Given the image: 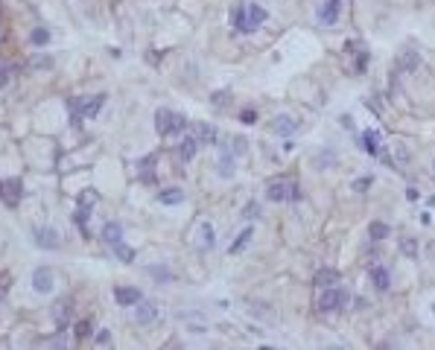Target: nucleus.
Masks as SVG:
<instances>
[{
    "instance_id": "obj_5",
    "label": "nucleus",
    "mask_w": 435,
    "mask_h": 350,
    "mask_svg": "<svg viewBox=\"0 0 435 350\" xmlns=\"http://www.w3.org/2000/svg\"><path fill=\"white\" fill-rule=\"evenodd\" d=\"M196 248L199 251H210L213 248V243H216V231H213V225L210 222H199L196 225Z\"/></svg>"
},
{
    "instance_id": "obj_37",
    "label": "nucleus",
    "mask_w": 435,
    "mask_h": 350,
    "mask_svg": "<svg viewBox=\"0 0 435 350\" xmlns=\"http://www.w3.org/2000/svg\"><path fill=\"white\" fill-rule=\"evenodd\" d=\"M9 82V76H6V67H0V85H6Z\"/></svg>"
},
{
    "instance_id": "obj_15",
    "label": "nucleus",
    "mask_w": 435,
    "mask_h": 350,
    "mask_svg": "<svg viewBox=\"0 0 435 350\" xmlns=\"http://www.w3.org/2000/svg\"><path fill=\"white\" fill-rule=\"evenodd\" d=\"M102 240H105L111 248H114L117 243H123V225H120V222H108L105 228H102Z\"/></svg>"
},
{
    "instance_id": "obj_13",
    "label": "nucleus",
    "mask_w": 435,
    "mask_h": 350,
    "mask_svg": "<svg viewBox=\"0 0 435 350\" xmlns=\"http://www.w3.org/2000/svg\"><path fill=\"white\" fill-rule=\"evenodd\" d=\"M245 15H248V27L251 29H257L260 24H266V18H269V12H266L260 3H248V6H245Z\"/></svg>"
},
{
    "instance_id": "obj_16",
    "label": "nucleus",
    "mask_w": 435,
    "mask_h": 350,
    "mask_svg": "<svg viewBox=\"0 0 435 350\" xmlns=\"http://www.w3.org/2000/svg\"><path fill=\"white\" fill-rule=\"evenodd\" d=\"M158 201H161V205H182V201H184V190L182 187H167V190L158 193Z\"/></svg>"
},
{
    "instance_id": "obj_32",
    "label": "nucleus",
    "mask_w": 435,
    "mask_h": 350,
    "mask_svg": "<svg viewBox=\"0 0 435 350\" xmlns=\"http://www.w3.org/2000/svg\"><path fill=\"white\" fill-rule=\"evenodd\" d=\"M94 201H97V193H85V196H79V207H91Z\"/></svg>"
},
{
    "instance_id": "obj_10",
    "label": "nucleus",
    "mask_w": 435,
    "mask_h": 350,
    "mask_svg": "<svg viewBox=\"0 0 435 350\" xmlns=\"http://www.w3.org/2000/svg\"><path fill=\"white\" fill-rule=\"evenodd\" d=\"M339 6H342V0H324V6L318 12V21H321L324 27H333L336 18H339Z\"/></svg>"
},
{
    "instance_id": "obj_19",
    "label": "nucleus",
    "mask_w": 435,
    "mask_h": 350,
    "mask_svg": "<svg viewBox=\"0 0 435 350\" xmlns=\"http://www.w3.org/2000/svg\"><path fill=\"white\" fill-rule=\"evenodd\" d=\"M234 155L228 152V149H222V152H219V175H222V178H231V175H234Z\"/></svg>"
},
{
    "instance_id": "obj_17",
    "label": "nucleus",
    "mask_w": 435,
    "mask_h": 350,
    "mask_svg": "<svg viewBox=\"0 0 435 350\" xmlns=\"http://www.w3.org/2000/svg\"><path fill=\"white\" fill-rule=\"evenodd\" d=\"M251 236H254V231H251V228L240 231V233H237V240L231 243V248H228V251H231V254H243L245 248H248V243H251Z\"/></svg>"
},
{
    "instance_id": "obj_39",
    "label": "nucleus",
    "mask_w": 435,
    "mask_h": 350,
    "mask_svg": "<svg viewBox=\"0 0 435 350\" xmlns=\"http://www.w3.org/2000/svg\"><path fill=\"white\" fill-rule=\"evenodd\" d=\"M432 172H435V161H432Z\"/></svg>"
},
{
    "instance_id": "obj_14",
    "label": "nucleus",
    "mask_w": 435,
    "mask_h": 350,
    "mask_svg": "<svg viewBox=\"0 0 435 350\" xmlns=\"http://www.w3.org/2000/svg\"><path fill=\"white\" fill-rule=\"evenodd\" d=\"M418 64H421V56H418L415 50H403V53H400L397 67H400L403 73H415V70H418Z\"/></svg>"
},
{
    "instance_id": "obj_33",
    "label": "nucleus",
    "mask_w": 435,
    "mask_h": 350,
    "mask_svg": "<svg viewBox=\"0 0 435 350\" xmlns=\"http://www.w3.org/2000/svg\"><path fill=\"white\" fill-rule=\"evenodd\" d=\"M88 333H91V324H88V321H79V324H76V336H79V339H85Z\"/></svg>"
},
{
    "instance_id": "obj_4",
    "label": "nucleus",
    "mask_w": 435,
    "mask_h": 350,
    "mask_svg": "<svg viewBox=\"0 0 435 350\" xmlns=\"http://www.w3.org/2000/svg\"><path fill=\"white\" fill-rule=\"evenodd\" d=\"M56 286V278H53V269H47V266H41V269L32 271V289H35L38 295H50Z\"/></svg>"
},
{
    "instance_id": "obj_24",
    "label": "nucleus",
    "mask_w": 435,
    "mask_h": 350,
    "mask_svg": "<svg viewBox=\"0 0 435 350\" xmlns=\"http://www.w3.org/2000/svg\"><path fill=\"white\" fill-rule=\"evenodd\" d=\"M389 225L386 222H371L368 225V236H371V240H386V236H389Z\"/></svg>"
},
{
    "instance_id": "obj_35",
    "label": "nucleus",
    "mask_w": 435,
    "mask_h": 350,
    "mask_svg": "<svg viewBox=\"0 0 435 350\" xmlns=\"http://www.w3.org/2000/svg\"><path fill=\"white\" fill-rule=\"evenodd\" d=\"M149 274H155V278H161V280H170V271L167 269H149Z\"/></svg>"
},
{
    "instance_id": "obj_29",
    "label": "nucleus",
    "mask_w": 435,
    "mask_h": 350,
    "mask_svg": "<svg viewBox=\"0 0 435 350\" xmlns=\"http://www.w3.org/2000/svg\"><path fill=\"white\" fill-rule=\"evenodd\" d=\"M368 187H371V175H362V178L354 181V190H356V193H365Z\"/></svg>"
},
{
    "instance_id": "obj_27",
    "label": "nucleus",
    "mask_w": 435,
    "mask_h": 350,
    "mask_svg": "<svg viewBox=\"0 0 435 350\" xmlns=\"http://www.w3.org/2000/svg\"><path fill=\"white\" fill-rule=\"evenodd\" d=\"M114 254H117L123 263H132V260H135V248H129V245H123V243L114 245Z\"/></svg>"
},
{
    "instance_id": "obj_11",
    "label": "nucleus",
    "mask_w": 435,
    "mask_h": 350,
    "mask_svg": "<svg viewBox=\"0 0 435 350\" xmlns=\"http://www.w3.org/2000/svg\"><path fill=\"white\" fill-rule=\"evenodd\" d=\"M289 190H292V184H286V181H272V184L266 187V198H269V201H286V198H289Z\"/></svg>"
},
{
    "instance_id": "obj_23",
    "label": "nucleus",
    "mask_w": 435,
    "mask_h": 350,
    "mask_svg": "<svg viewBox=\"0 0 435 350\" xmlns=\"http://www.w3.org/2000/svg\"><path fill=\"white\" fill-rule=\"evenodd\" d=\"M333 283H339V271H333V269H321V271L316 274V286H318V289L333 286Z\"/></svg>"
},
{
    "instance_id": "obj_30",
    "label": "nucleus",
    "mask_w": 435,
    "mask_h": 350,
    "mask_svg": "<svg viewBox=\"0 0 435 350\" xmlns=\"http://www.w3.org/2000/svg\"><path fill=\"white\" fill-rule=\"evenodd\" d=\"M47 41H50V32H47V29H35V32H32V44H47Z\"/></svg>"
},
{
    "instance_id": "obj_6",
    "label": "nucleus",
    "mask_w": 435,
    "mask_h": 350,
    "mask_svg": "<svg viewBox=\"0 0 435 350\" xmlns=\"http://www.w3.org/2000/svg\"><path fill=\"white\" fill-rule=\"evenodd\" d=\"M158 315H161V309H158V304H152V301H137L135 304V321L137 324H152Z\"/></svg>"
},
{
    "instance_id": "obj_34",
    "label": "nucleus",
    "mask_w": 435,
    "mask_h": 350,
    "mask_svg": "<svg viewBox=\"0 0 435 350\" xmlns=\"http://www.w3.org/2000/svg\"><path fill=\"white\" fill-rule=\"evenodd\" d=\"M365 64H368V53H362L359 59H356V73H362V70H365Z\"/></svg>"
},
{
    "instance_id": "obj_18",
    "label": "nucleus",
    "mask_w": 435,
    "mask_h": 350,
    "mask_svg": "<svg viewBox=\"0 0 435 350\" xmlns=\"http://www.w3.org/2000/svg\"><path fill=\"white\" fill-rule=\"evenodd\" d=\"M368 155H377V149H380V132H374V128H368V132H362V143H359Z\"/></svg>"
},
{
    "instance_id": "obj_22",
    "label": "nucleus",
    "mask_w": 435,
    "mask_h": 350,
    "mask_svg": "<svg viewBox=\"0 0 435 350\" xmlns=\"http://www.w3.org/2000/svg\"><path fill=\"white\" fill-rule=\"evenodd\" d=\"M196 140H199V146H213L216 143V128L213 126H199L196 128Z\"/></svg>"
},
{
    "instance_id": "obj_21",
    "label": "nucleus",
    "mask_w": 435,
    "mask_h": 350,
    "mask_svg": "<svg viewBox=\"0 0 435 350\" xmlns=\"http://www.w3.org/2000/svg\"><path fill=\"white\" fill-rule=\"evenodd\" d=\"M196 149H199V140H196V135H193V137H184L182 146H178V155H182V161H193Z\"/></svg>"
},
{
    "instance_id": "obj_7",
    "label": "nucleus",
    "mask_w": 435,
    "mask_h": 350,
    "mask_svg": "<svg viewBox=\"0 0 435 350\" xmlns=\"http://www.w3.org/2000/svg\"><path fill=\"white\" fill-rule=\"evenodd\" d=\"M35 245L38 248H47V251H56L62 240H59V231L56 228H38L35 231Z\"/></svg>"
},
{
    "instance_id": "obj_20",
    "label": "nucleus",
    "mask_w": 435,
    "mask_h": 350,
    "mask_svg": "<svg viewBox=\"0 0 435 350\" xmlns=\"http://www.w3.org/2000/svg\"><path fill=\"white\" fill-rule=\"evenodd\" d=\"M371 280H374V286L377 289H389V283H391V278H389V269H383V266H371Z\"/></svg>"
},
{
    "instance_id": "obj_31",
    "label": "nucleus",
    "mask_w": 435,
    "mask_h": 350,
    "mask_svg": "<svg viewBox=\"0 0 435 350\" xmlns=\"http://www.w3.org/2000/svg\"><path fill=\"white\" fill-rule=\"evenodd\" d=\"M257 213H260V207L254 205V201H248V205L243 207V216H245V219H254V216H257Z\"/></svg>"
},
{
    "instance_id": "obj_25",
    "label": "nucleus",
    "mask_w": 435,
    "mask_h": 350,
    "mask_svg": "<svg viewBox=\"0 0 435 350\" xmlns=\"http://www.w3.org/2000/svg\"><path fill=\"white\" fill-rule=\"evenodd\" d=\"M234 24L240 32H251V27H248V15H245V6H237L234 9Z\"/></svg>"
},
{
    "instance_id": "obj_8",
    "label": "nucleus",
    "mask_w": 435,
    "mask_h": 350,
    "mask_svg": "<svg viewBox=\"0 0 435 350\" xmlns=\"http://www.w3.org/2000/svg\"><path fill=\"white\" fill-rule=\"evenodd\" d=\"M272 132L275 135H281V137H289V135L298 132V120L289 117V114H278L275 117V123H272Z\"/></svg>"
},
{
    "instance_id": "obj_3",
    "label": "nucleus",
    "mask_w": 435,
    "mask_h": 350,
    "mask_svg": "<svg viewBox=\"0 0 435 350\" xmlns=\"http://www.w3.org/2000/svg\"><path fill=\"white\" fill-rule=\"evenodd\" d=\"M348 301H351V295H348L345 289L324 286V289H321V295H318V309H321V312H333V309L345 306Z\"/></svg>"
},
{
    "instance_id": "obj_1",
    "label": "nucleus",
    "mask_w": 435,
    "mask_h": 350,
    "mask_svg": "<svg viewBox=\"0 0 435 350\" xmlns=\"http://www.w3.org/2000/svg\"><path fill=\"white\" fill-rule=\"evenodd\" d=\"M105 105V94H97L94 99H73L70 108H73V126H79L82 120H94L100 114V108Z\"/></svg>"
},
{
    "instance_id": "obj_38",
    "label": "nucleus",
    "mask_w": 435,
    "mask_h": 350,
    "mask_svg": "<svg viewBox=\"0 0 435 350\" xmlns=\"http://www.w3.org/2000/svg\"><path fill=\"white\" fill-rule=\"evenodd\" d=\"M432 315H435V304H432Z\"/></svg>"
},
{
    "instance_id": "obj_28",
    "label": "nucleus",
    "mask_w": 435,
    "mask_h": 350,
    "mask_svg": "<svg viewBox=\"0 0 435 350\" xmlns=\"http://www.w3.org/2000/svg\"><path fill=\"white\" fill-rule=\"evenodd\" d=\"M240 120H243L245 126H254V123H257V111H254V108H245L243 114H240Z\"/></svg>"
},
{
    "instance_id": "obj_36",
    "label": "nucleus",
    "mask_w": 435,
    "mask_h": 350,
    "mask_svg": "<svg viewBox=\"0 0 435 350\" xmlns=\"http://www.w3.org/2000/svg\"><path fill=\"white\" fill-rule=\"evenodd\" d=\"M111 341V336H108V330H102L100 336H97V344H108Z\"/></svg>"
},
{
    "instance_id": "obj_9",
    "label": "nucleus",
    "mask_w": 435,
    "mask_h": 350,
    "mask_svg": "<svg viewBox=\"0 0 435 350\" xmlns=\"http://www.w3.org/2000/svg\"><path fill=\"white\" fill-rule=\"evenodd\" d=\"M0 196L6 198L9 205H15L21 196H24V184H21V178H6L3 184H0Z\"/></svg>"
},
{
    "instance_id": "obj_26",
    "label": "nucleus",
    "mask_w": 435,
    "mask_h": 350,
    "mask_svg": "<svg viewBox=\"0 0 435 350\" xmlns=\"http://www.w3.org/2000/svg\"><path fill=\"white\" fill-rule=\"evenodd\" d=\"M400 251L415 260V257H418V243L412 240V236H403V240H400Z\"/></svg>"
},
{
    "instance_id": "obj_12",
    "label": "nucleus",
    "mask_w": 435,
    "mask_h": 350,
    "mask_svg": "<svg viewBox=\"0 0 435 350\" xmlns=\"http://www.w3.org/2000/svg\"><path fill=\"white\" fill-rule=\"evenodd\" d=\"M114 298H117L120 306H135L137 301H140V292H137L135 286H117L114 289Z\"/></svg>"
},
{
    "instance_id": "obj_2",
    "label": "nucleus",
    "mask_w": 435,
    "mask_h": 350,
    "mask_svg": "<svg viewBox=\"0 0 435 350\" xmlns=\"http://www.w3.org/2000/svg\"><path fill=\"white\" fill-rule=\"evenodd\" d=\"M184 126H187L184 114H175L170 108H158L155 111V128H158V135H172V132H182Z\"/></svg>"
}]
</instances>
